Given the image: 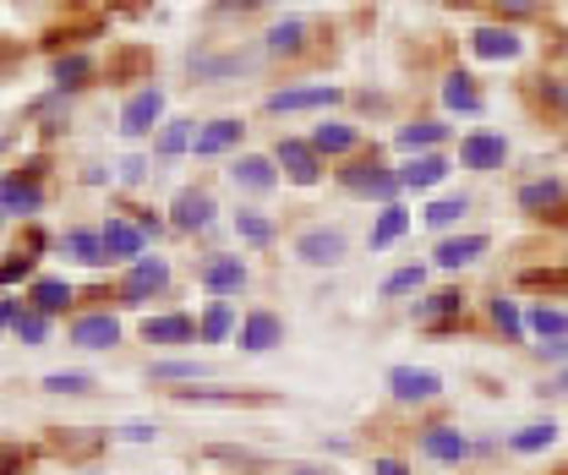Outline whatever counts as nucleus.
I'll return each instance as SVG.
<instances>
[{"instance_id": "obj_1", "label": "nucleus", "mask_w": 568, "mask_h": 475, "mask_svg": "<svg viewBox=\"0 0 568 475\" xmlns=\"http://www.w3.org/2000/svg\"><path fill=\"white\" fill-rule=\"evenodd\" d=\"M339 186L355 192V198H377V203H399V170H388L377 153L372 159H351L345 170H339Z\"/></svg>"}, {"instance_id": "obj_2", "label": "nucleus", "mask_w": 568, "mask_h": 475, "mask_svg": "<svg viewBox=\"0 0 568 475\" xmlns=\"http://www.w3.org/2000/svg\"><path fill=\"white\" fill-rule=\"evenodd\" d=\"M295 257H301L306 269H339V263L351 257V235L334 230V224H312V230L295 235Z\"/></svg>"}, {"instance_id": "obj_3", "label": "nucleus", "mask_w": 568, "mask_h": 475, "mask_svg": "<svg viewBox=\"0 0 568 475\" xmlns=\"http://www.w3.org/2000/svg\"><path fill=\"white\" fill-rule=\"evenodd\" d=\"M164 290H170V263L164 257H138V263H126V279H121V306H148Z\"/></svg>"}, {"instance_id": "obj_4", "label": "nucleus", "mask_w": 568, "mask_h": 475, "mask_svg": "<svg viewBox=\"0 0 568 475\" xmlns=\"http://www.w3.org/2000/svg\"><path fill=\"white\" fill-rule=\"evenodd\" d=\"M274 164L284 170V181H295V186H317L323 181V153L312 142H301V137H280Z\"/></svg>"}, {"instance_id": "obj_5", "label": "nucleus", "mask_w": 568, "mask_h": 475, "mask_svg": "<svg viewBox=\"0 0 568 475\" xmlns=\"http://www.w3.org/2000/svg\"><path fill=\"white\" fill-rule=\"evenodd\" d=\"M345 99V88H334V82H312V88H280V93H268V115H301V110H328V104H339Z\"/></svg>"}, {"instance_id": "obj_6", "label": "nucleus", "mask_w": 568, "mask_h": 475, "mask_svg": "<svg viewBox=\"0 0 568 475\" xmlns=\"http://www.w3.org/2000/svg\"><path fill=\"white\" fill-rule=\"evenodd\" d=\"M99 235H104V257L110 263H138V257H148V235L138 230V219H121V213H110L104 224H99Z\"/></svg>"}, {"instance_id": "obj_7", "label": "nucleus", "mask_w": 568, "mask_h": 475, "mask_svg": "<svg viewBox=\"0 0 568 475\" xmlns=\"http://www.w3.org/2000/svg\"><path fill=\"white\" fill-rule=\"evenodd\" d=\"M159 121H164V88H138V93L121 104V137H126V142L148 137Z\"/></svg>"}, {"instance_id": "obj_8", "label": "nucleus", "mask_w": 568, "mask_h": 475, "mask_svg": "<svg viewBox=\"0 0 568 475\" xmlns=\"http://www.w3.org/2000/svg\"><path fill=\"white\" fill-rule=\"evenodd\" d=\"M388 394H394L399 405H432V400L443 394V377H437L432 366H394V372H388Z\"/></svg>"}, {"instance_id": "obj_9", "label": "nucleus", "mask_w": 568, "mask_h": 475, "mask_svg": "<svg viewBox=\"0 0 568 475\" xmlns=\"http://www.w3.org/2000/svg\"><path fill=\"white\" fill-rule=\"evenodd\" d=\"M67 340L77 350H115L121 344V323L110 317V312H82V317H71Z\"/></svg>"}, {"instance_id": "obj_10", "label": "nucleus", "mask_w": 568, "mask_h": 475, "mask_svg": "<svg viewBox=\"0 0 568 475\" xmlns=\"http://www.w3.org/2000/svg\"><path fill=\"white\" fill-rule=\"evenodd\" d=\"M235 340H241L246 355H268L274 344H284V317H274V312H246L241 329H235Z\"/></svg>"}, {"instance_id": "obj_11", "label": "nucleus", "mask_w": 568, "mask_h": 475, "mask_svg": "<svg viewBox=\"0 0 568 475\" xmlns=\"http://www.w3.org/2000/svg\"><path fill=\"white\" fill-rule=\"evenodd\" d=\"M213 192H203V186H181L175 192V203H170V224L175 230H209L213 224Z\"/></svg>"}, {"instance_id": "obj_12", "label": "nucleus", "mask_w": 568, "mask_h": 475, "mask_svg": "<svg viewBox=\"0 0 568 475\" xmlns=\"http://www.w3.org/2000/svg\"><path fill=\"white\" fill-rule=\"evenodd\" d=\"M230 181H235L241 192H274V186H280V164H274L268 153H241V159L230 164Z\"/></svg>"}, {"instance_id": "obj_13", "label": "nucleus", "mask_w": 568, "mask_h": 475, "mask_svg": "<svg viewBox=\"0 0 568 475\" xmlns=\"http://www.w3.org/2000/svg\"><path fill=\"white\" fill-rule=\"evenodd\" d=\"M197 284H203L209 295H219V301H224V295H241V290H246V263H241V257H209V263L197 269Z\"/></svg>"}, {"instance_id": "obj_14", "label": "nucleus", "mask_w": 568, "mask_h": 475, "mask_svg": "<svg viewBox=\"0 0 568 475\" xmlns=\"http://www.w3.org/2000/svg\"><path fill=\"white\" fill-rule=\"evenodd\" d=\"M33 312H44V317H61L71 301H77V290H71L67 279H55V273H39L33 284H28V295H22Z\"/></svg>"}, {"instance_id": "obj_15", "label": "nucleus", "mask_w": 568, "mask_h": 475, "mask_svg": "<svg viewBox=\"0 0 568 475\" xmlns=\"http://www.w3.org/2000/svg\"><path fill=\"white\" fill-rule=\"evenodd\" d=\"M422 454L426 459H437V465H459V459H470V437H465L459 426H426Z\"/></svg>"}, {"instance_id": "obj_16", "label": "nucleus", "mask_w": 568, "mask_h": 475, "mask_svg": "<svg viewBox=\"0 0 568 475\" xmlns=\"http://www.w3.org/2000/svg\"><path fill=\"white\" fill-rule=\"evenodd\" d=\"M241 121L235 115H219V121H209V127H197V137H192V153L197 159H219V153H230V148H241Z\"/></svg>"}, {"instance_id": "obj_17", "label": "nucleus", "mask_w": 568, "mask_h": 475, "mask_svg": "<svg viewBox=\"0 0 568 475\" xmlns=\"http://www.w3.org/2000/svg\"><path fill=\"white\" fill-rule=\"evenodd\" d=\"M503 159H508V142L493 132H470L459 142V164L465 170H503Z\"/></svg>"}, {"instance_id": "obj_18", "label": "nucleus", "mask_w": 568, "mask_h": 475, "mask_svg": "<svg viewBox=\"0 0 568 475\" xmlns=\"http://www.w3.org/2000/svg\"><path fill=\"white\" fill-rule=\"evenodd\" d=\"M470 50H476L481 61H519V55H525V39H519L514 28H476V33H470Z\"/></svg>"}, {"instance_id": "obj_19", "label": "nucleus", "mask_w": 568, "mask_h": 475, "mask_svg": "<svg viewBox=\"0 0 568 475\" xmlns=\"http://www.w3.org/2000/svg\"><path fill=\"white\" fill-rule=\"evenodd\" d=\"M44 186L33 175H0V213H39Z\"/></svg>"}, {"instance_id": "obj_20", "label": "nucleus", "mask_w": 568, "mask_h": 475, "mask_svg": "<svg viewBox=\"0 0 568 475\" xmlns=\"http://www.w3.org/2000/svg\"><path fill=\"white\" fill-rule=\"evenodd\" d=\"M487 246H493L487 235H448V241L432 252V263H437V269H448V273H454V269H470L476 257H487Z\"/></svg>"}, {"instance_id": "obj_21", "label": "nucleus", "mask_w": 568, "mask_h": 475, "mask_svg": "<svg viewBox=\"0 0 568 475\" xmlns=\"http://www.w3.org/2000/svg\"><path fill=\"white\" fill-rule=\"evenodd\" d=\"M443 175H448V159L443 153H410V164H399V186L405 192H432Z\"/></svg>"}, {"instance_id": "obj_22", "label": "nucleus", "mask_w": 568, "mask_h": 475, "mask_svg": "<svg viewBox=\"0 0 568 475\" xmlns=\"http://www.w3.org/2000/svg\"><path fill=\"white\" fill-rule=\"evenodd\" d=\"M142 340L148 344H192L197 340V323H192L186 312H159V317L142 323Z\"/></svg>"}, {"instance_id": "obj_23", "label": "nucleus", "mask_w": 568, "mask_h": 475, "mask_svg": "<svg viewBox=\"0 0 568 475\" xmlns=\"http://www.w3.org/2000/svg\"><path fill=\"white\" fill-rule=\"evenodd\" d=\"M61 252H67L71 263H82V269H110V257H104V235L99 230H67L61 235Z\"/></svg>"}, {"instance_id": "obj_24", "label": "nucleus", "mask_w": 568, "mask_h": 475, "mask_svg": "<svg viewBox=\"0 0 568 475\" xmlns=\"http://www.w3.org/2000/svg\"><path fill=\"white\" fill-rule=\"evenodd\" d=\"M306 142H312L323 159H345V153H355V148H361V132H355V127H345V121H323V127L306 137Z\"/></svg>"}, {"instance_id": "obj_25", "label": "nucleus", "mask_w": 568, "mask_h": 475, "mask_svg": "<svg viewBox=\"0 0 568 475\" xmlns=\"http://www.w3.org/2000/svg\"><path fill=\"white\" fill-rule=\"evenodd\" d=\"M443 104H448V110H459V115H481L476 77H470V71H448V77H443Z\"/></svg>"}, {"instance_id": "obj_26", "label": "nucleus", "mask_w": 568, "mask_h": 475, "mask_svg": "<svg viewBox=\"0 0 568 475\" xmlns=\"http://www.w3.org/2000/svg\"><path fill=\"white\" fill-rule=\"evenodd\" d=\"M241 329V317H235V306L230 301H213L209 312L197 317V344H224L230 334Z\"/></svg>"}, {"instance_id": "obj_27", "label": "nucleus", "mask_w": 568, "mask_h": 475, "mask_svg": "<svg viewBox=\"0 0 568 475\" xmlns=\"http://www.w3.org/2000/svg\"><path fill=\"white\" fill-rule=\"evenodd\" d=\"M301 50H306V22H301V17H284V22H274V28H268L263 55H290V61H295Z\"/></svg>"}, {"instance_id": "obj_28", "label": "nucleus", "mask_w": 568, "mask_h": 475, "mask_svg": "<svg viewBox=\"0 0 568 475\" xmlns=\"http://www.w3.org/2000/svg\"><path fill=\"white\" fill-rule=\"evenodd\" d=\"M525 334H536L541 344L568 340V312H558V306H536V312H525Z\"/></svg>"}, {"instance_id": "obj_29", "label": "nucleus", "mask_w": 568, "mask_h": 475, "mask_svg": "<svg viewBox=\"0 0 568 475\" xmlns=\"http://www.w3.org/2000/svg\"><path fill=\"white\" fill-rule=\"evenodd\" d=\"M410 230V213L399 203H383V213H377V224H372V252H383V246H394L399 235Z\"/></svg>"}, {"instance_id": "obj_30", "label": "nucleus", "mask_w": 568, "mask_h": 475, "mask_svg": "<svg viewBox=\"0 0 568 475\" xmlns=\"http://www.w3.org/2000/svg\"><path fill=\"white\" fill-rule=\"evenodd\" d=\"M564 181H530V186H519V208L525 213H552V208H564Z\"/></svg>"}, {"instance_id": "obj_31", "label": "nucleus", "mask_w": 568, "mask_h": 475, "mask_svg": "<svg viewBox=\"0 0 568 475\" xmlns=\"http://www.w3.org/2000/svg\"><path fill=\"white\" fill-rule=\"evenodd\" d=\"M443 137H448V127H443V121H410V127H399V137H394V142H399L405 153H432Z\"/></svg>"}, {"instance_id": "obj_32", "label": "nucleus", "mask_w": 568, "mask_h": 475, "mask_svg": "<svg viewBox=\"0 0 568 475\" xmlns=\"http://www.w3.org/2000/svg\"><path fill=\"white\" fill-rule=\"evenodd\" d=\"M552 443H558V426H552V421H530V426H519V432L508 437L514 454H547Z\"/></svg>"}, {"instance_id": "obj_33", "label": "nucleus", "mask_w": 568, "mask_h": 475, "mask_svg": "<svg viewBox=\"0 0 568 475\" xmlns=\"http://www.w3.org/2000/svg\"><path fill=\"white\" fill-rule=\"evenodd\" d=\"M11 340L28 344V350L50 344V317H44V312H33V306L22 301V312H17V323H11Z\"/></svg>"}, {"instance_id": "obj_34", "label": "nucleus", "mask_w": 568, "mask_h": 475, "mask_svg": "<svg viewBox=\"0 0 568 475\" xmlns=\"http://www.w3.org/2000/svg\"><path fill=\"white\" fill-rule=\"evenodd\" d=\"M459 312H465V295H459V290H437V295L416 301V317H422V323H448V317H459Z\"/></svg>"}, {"instance_id": "obj_35", "label": "nucleus", "mask_w": 568, "mask_h": 475, "mask_svg": "<svg viewBox=\"0 0 568 475\" xmlns=\"http://www.w3.org/2000/svg\"><path fill=\"white\" fill-rule=\"evenodd\" d=\"M192 137H197V127H192V121H164V127H159V142H153V153H159V159L192 153Z\"/></svg>"}, {"instance_id": "obj_36", "label": "nucleus", "mask_w": 568, "mask_h": 475, "mask_svg": "<svg viewBox=\"0 0 568 475\" xmlns=\"http://www.w3.org/2000/svg\"><path fill=\"white\" fill-rule=\"evenodd\" d=\"M235 235H241L246 246H268V241H274V219L257 213V208H241V213H235Z\"/></svg>"}, {"instance_id": "obj_37", "label": "nucleus", "mask_w": 568, "mask_h": 475, "mask_svg": "<svg viewBox=\"0 0 568 475\" xmlns=\"http://www.w3.org/2000/svg\"><path fill=\"white\" fill-rule=\"evenodd\" d=\"M88 71H93V61H88V55H61V61L50 67V77H55V93H77V88L88 82Z\"/></svg>"}, {"instance_id": "obj_38", "label": "nucleus", "mask_w": 568, "mask_h": 475, "mask_svg": "<svg viewBox=\"0 0 568 475\" xmlns=\"http://www.w3.org/2000/svg\"><path fill=\"white\" fill-rule=\"evenodd\" d=\"M39 388L55 394V400H77V394H93V377H88V372H50Z\"/></svg>"}, {"instance_id": "obj_39", "label": "nucleus", "mask_w": 568, "mask_h": 475, "mask_svg": "<svg viewBox=\"0 0 568 475\" xmlns=\"http://www.w3.org/2000/svg\"><path fill=\"white\" fill-rule=\"evenodd\" d=\"M33 279H39V257H33V252L0 257V290H6V284H33Z\"/></svg>"}, {"instance_id": "obj_40", "label": "nucleus", "mask_w": 568, "mask_h": 475, "mask_svg": "<svg viewBox=\"0 0 568 475\" xmlns=\"http://www.w3.org/2000/svg\"><path fill=\"white\" fill-rule=\"evenodd\" d=\"M148 377H153V383H197L203 366H197V361H153Z\"/></svg>"}, {"instance_id": "obj_41", "label": "nucleus", "mask_w": 568, "mask_h": 475, "mask_svg": "<svg viewBox=\"0 0 568 475\" xmlns=\"http://www.w3.org/2000/svg\"><path fill=\"white\" fill-rule=\"evenodd\" d=\"M470 213V198H437V203L426 208V224L432 230H448V224H459Z\"/></svg>"}, {"instance_id": "obj_42", "label": "nucleus", "mask_w": 568, "mask_h": 475, "mask_svg": "<svg viewBox=\"0 0 568 475\" xmlns=\"http://www.w3.org/2000/svg\"><path fill=\"white\" fill-rule=\"evenodd\" d=\"M487 312H493V323L503 329V334H508V340H525V312H519V306H514L508 295H497Z\"/></svg>"}, {"instance_id": "obj_43", "label": "nucleus", "mask_w": 568, "mask_h": 475, "mask_svg": "<svg viewBox=\"0 0 568 475\" xmlns=\"http://www.w3.org/2000/svg\"><path fill=\"white\" fill-rule=\"evenodd\" d=\"M175 400L181 405H241L246 394H235V388H175Z\"/></svg>"}, {"instance_id": "obj_44", "label": "nucleus", "mask_w": 568, "mask_h": 475, "mask_svg": "<svg viewBox=\"0 0 568 475\" xmlns=\"http://www.w3.org/2000/svg\"><path fill=\"white\" fill-rule=\"evenodd\" d=\"M422 284H426V269H399V273L383 279V295L399 301V295H410V290H422Z\"/></svg>"}, {"instance_id": "obj_45", "label": "nucleus", "mask_w": 568, "mask_h": 475, "mask_svg": "<svg viewBox=\"0 0 568 475\" xmlns=\"http://www.w3.org/2000/svg\"><path fill=\"white\" fill-rule=\"evenodd\" d=\"M209 459H224V465H246V471H263V465H268L263 454H252V448H224V443H213Z\"/></svg>"}, {"instance_id": "obj_46", "label": "nucleus", "mask_w": 568, "mask_h": 475, "mask_svg": "<svg viewBox=\"0 0 568 475\" xmlns=\"http://www.w3.org/2000/svg\"><path fill=\"white\" fill-rule=\"evenodd\" d=\"M148 170H153V164H148L142 153H126V159L115 164V181H121V186H142V181H148Z\"/></svg>"}, {"instance_id": "obj_47", "label": "nucleus", "mask_w": 568, "mask_h": 475, "mask_svg": "<svg viewBox=\"0 0 568 475\" xmlns=\"http://www.w3.org/2000/svg\"><path fill=\"white\" fill-rule=\"evenodd\" d=\"M115 437H121V443H153V437H159V426H153V421H132V426H121Z\"/></svg>"}, {"instance_id": "obj_48", "label": "nucleus", "mask_w": 568, "mask_h": 475, "mask_svg": "<svg viewBox=\"0 0 568 475\" xmlns=\"http://www.w3.org/2000/svg\"><path fill=\"white\" fill-rule=\"evenodd\" d=\"M17 312H22V295H0V334H11Z\"/></svg>"}, {"instance_id": "obj_49", "label": "nucleus", "mask_w": 568, "mask_h": 475, "mask_svg": "<svg viewBox=\"0 0 568 475\" xmlns=\"http://www.w3.org/2000/svg\"><path fill=\"white\" fill-rule=\"evenodd\" d=\"M138 230L148 235V241H153V235H164V219H159L153 208H138Z\"/></svg>"}, {"instance_id": "obj_50", "label": "nucleus", "mask_w": 568, "mask_h": 475, "mask_svg": "<svg viewBox=\"0 0 568 475\" xmlns=\"http://www.w3.org/2000/svg\"><path fill=\"white\" fill-rule=\"evenodd\" d=\"M493 6L503 11V17H525V11H536L541 0H493Z\"/></svg>"}, {"instance_id": "obj_51", "label": "nucleus", "mask_w": 568, "mask_h": 475, "mask_svg": "<svg viewBox=\"0 0 568 475\" xmlns=\"http://www.w3.org/2000/svg\"><path fill=\"white\" fill-rule=\"evenodd\" d=\"M372 475H410L405 459H372Z\"/></svg>"}, {"instance_id": "obj_52", "label": "nucleus", "mask_w": 568, "mask_h": 475, "mask_svg": "<svg viewBox=\"0 0 568 475\" xmlns=\"http://www.w3.org/2000/svg\"><path fill=\"white\" fill-rule=\"evenodd\" d=\"M284 475H328L323 465H284Z\"/></svg>"}, {"instance_id": "obj_53", "label": "nucleus", "mask_w": 568, "mask_h": 475, "mask_svg": "<svg viewBox=\"0 0 568 475\" xmlns=\"http://www.w3.org/2000/svg\"><path fill=\"white\" fill-rule=\"evenodd\" d=\"M6 465H17V454H0V475H6Z\"/></svg>"}, {"instance_id": "obj_54", "label": "nucleus", "mask_w": 568, "mask_h": 475, "mask_svg": "<svg viewBox=\"0 0 568 475\" xmlns=\"http://www.w3.org/2000/svg\"><path fill=\"white\" fill-rule=\"evenodd\" d=\"M552 388H564V394H568V366H564V377H558V383H552Z\"/></svg>"}, {"instance_id": "obj_55", "label": "nucleus", "mask_w": 568, "mask_h": 475, "mask_svg": "<svg viewBox=\"0 0 568 475\" xmlns=\"http://www.w3.org/2000/svg\"><path fill=\"white\" fill-rule=\"evenodd\" d=\"M6 148H11V137H0V153H6Z\"/></svg>"}, {"instance_id": "obj_56", "label": "nucleus", "mask_w": 568, "mask_h": 475, "mask_svg": "<svg viewBox=\"0 0 568 475\" xmlns=\"http://www.w3.org/2000/svg\"><path fill=\"white\" fill-rule=\"evenodd\" d=\"M0 219H6V213H0Z\"/></svg>"}, {"instance_id": "obj_57", "label": "nucleus", "mask_w": 568, "mask_h": 475, "mask_svg": "<svg viewBox=\"0 0 568 475\" xmlns=\"http://www.w3.org/2000/svg\"><path fill=\"white\" fill-rule=\"evenodd\" d=\"M219 6H224V0H219Z\"/></svg>"}, {"instance_id": "obj_58", "label": "nucleus", "mask_w": 568, "mask_h": 475, "mask_svg": "<svg viewBox=\"0 0 568 475\" xmlns=\"http://www.w3.org/2000/svg\"><path fill=\"white\" fill-rule=\"evenodd\" d=\"M142 475H148V471H142Z\"/></svg>"}]
</instances>
